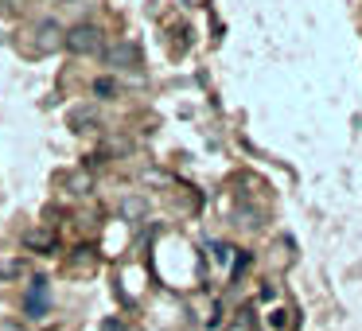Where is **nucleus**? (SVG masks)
Returning <instances> with one entry per match:
<instances>
[{
  "label": "nucleus",
  "mask_w": 362,
  "mask_h": 331,
  "mask_svg": "<svg viewBox=\"0 0 362 331\" xmlns=\"http://www.w3.org/2000/svg\"><path fill=\"white\" fill-rule=\"evenodd\" d=\"M63 47L71 55H102L105 40H102V28L98 24H74L71 32H63Z\"/></svg>",
  "instance_id": "nucleus-1"
},
{
  "label": "nucleus",
  "mask_w": 362,
  "mask_h": 331,
  "mask_svg": "<svg viewBox=\"0 0 362 331\" xmlns=\"http://www.w3.org/2000/svg\"><path fill=\"white\" fill-rule=\"evenodd\" d=\"M47 304H51V296H47V281H32V289H28V300H24V312L32 315V320H40L43 312H47Z\"/></svg>",
  "instance_id": "nucleus-2"
},
{
  "label": "nucleus",
  "mask_w": 362,
  "mask_h": 331,
  "mask_svg": "<svg viewBox=\"0 0 362 331\" xmlns=\"http://www.w3.org/2000/svg\"><path fill=\"white\" fill-rule=\"evenodd\" d=\"M102 55H105V63H110V66H133L136 59H141V51H136L133 43H117V47H105Z\"/></svg>",
  "instance_id": "nucleus-3"
},
{
  "label": "nucleus",
  "mask_w": 362,
  "mask_h": 331,
  "mask_svg": "<svg viewBox=\"0 0 362 331\" xmlns=\"http://www.w3.org/2000/svg\"><path fill=\"white\" fill-rule=\"evenodd\" d=\"M35 35H40V47L43 51H51V47H59V43H63V40H59V35H63V28H59L55 20H43Z\"/></svg>",
  "instance_id": "nucleus-4"
},
{
  "label": "nucleus",
  "mask_w": 362,
  "mask_h": 331,
  "mask_svg": "<svg viewBox=\"0 0 362 331\" xmlns=\"http://www.w3.org/2000/svg\"><path fill=\"white\" fill-rule=\"evenodd\" d=\"M94 110H74L71 113V129H74V133H86V129H94Z\"/></svg>",
  "instance_id": "nucleus-5"
},
{
  "label": "nucleus",
  "mask_w": 362,
  "mask_h": 331,
  "mask_svg": "<svg viewBox=\"0 0 362 331\" xmlns=\"http://www.w3.org/2000/svg\"><path fill=\"white\" fill-rule=\"evenodd\" d=\"M94 94H98V98H113V94H117V86H113L110 79H98V82H94Z\"/></svg>",
  "instance_id": "nucleus-6"
},
{
  "label": "nucleus",
  "mask_w": 362,
  "mask_h": 331,
  "mask_svg": "<svg viewBox=\"0 0 362 331\" xmlns=\"http://www.w3.org/2000/svg\"><path fill=\"white\" fill-rule=\"evenodd\" d=\"M121 211H125L129 219H136V214H144V203H141V199H136V203H133V199H125V207H121Z\"/></svg>",
  "instance_id": "nucleus-7"
},
{
  "label": "nucleus",
  "mask_w": 362,
  "mask_h": 331,
  "mask_svg": "<svg viewBox=\"0 0 362 331\" xmlns=\"http://www.w3.org/2000/svg\"><path fill=\"white\" fill-rule=\"evenodd\" d=\"M63 4H66V0H63Z\"/></svg>",
  "instance_id": "nucleus-8"
}]
</instances>
